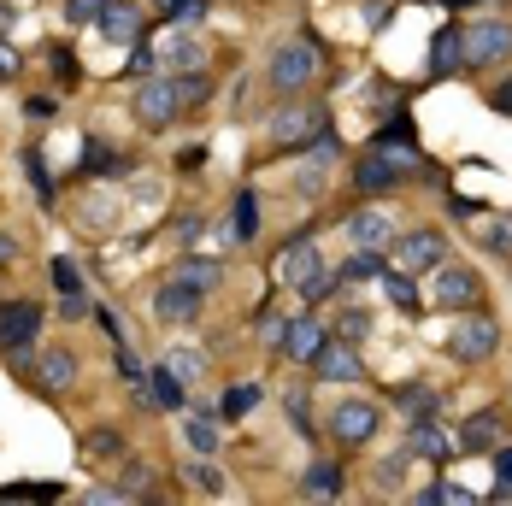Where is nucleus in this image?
<instances>
[{
    "mask_svg": "<svg viewBox=\"0 0 512 506\" xmlns=\"http://www.w3.org/2000/svg\"><path fill=\"white\" fill-rule=\"evenodd\" d=\"M318 136H324V106H283L271 118V142L277 148H307Z\"/></svg>",
    "mask_w": 512,
    "mask_h": 506,
    "instance_id": "f257e3e1",
    "label": "nucleus"
},
{
    "mask_svg": "<svg viewBox=\"0 0 512 506\" xmlns=\"http://www.w3.org/2000/svg\"><path fill=\"white\" fill-rule=\"evenodd\" d=\"M36 336H42V306H30V301L0 306V354H24Z\"/></svg>",
    "mask_w": 512,
    "mask_h": 506,
    "instance_id": "f03ea898",
    "label": "nucleus"
},
{
    "mask_svg": "<svg viewBox=\"0 0 512 506\" xmlns=\"http://www.w3.org/2000/svg\"><path fill=\"white\" fill-rule=\"evenodd\" d=\"M512 53V24H471L460 30V59L465 65H495Z\"/></svg>",
    "mask_w": 512,
    "mask_h": 506,
    "instance_id": "7ed1b4c3",
    "label": "nucleus"
},
{
    "mask_svg": "<svg viewBox=\"0 0 512 506\" xmlns=\"http://www.w3.org/2000/svg\"><path fill=\"white\" fill-rule=\"evenodd\" d=\"M177 77H148L142 89H136V118L148 124V130H165L171 118H177Z\"/></svg>",
    "mask_w": 512,
    "mask_h": 506,
    "instance_id": "20e7f679",
    "label": "nucleus"
},
{
    "mask_svg": "<svg viewBox=\"0 0 512 506\" xmlns=\"http://www.w3.org/2000/svg\"><path fill=\"white\" fill-rule=\"evenodd\" d=\"M312 71H318V53H312V42H289V48H277V59H271V83L277 89H307Z\"/></svg>",
    "mask_w": 512,
    "mask_h": 506,
    "instance_id": "39448f33",
    "label": "nucleus"
},
{
    "mask_svg": "<svg viewBox=\"0 0 512 506\" xmlns=\"http://www.w3.org/2000/svg\"><path fill=\"white\" fill-rule=\"evenodd\" d=\"M495 342H501L495 318H460V330L448 336V354L465 359V365H477V359H489V354H495Z\"/></svg>",
    "mask_w": 512,
    "mask_h": 506,
    "instance_id": "423d86ee",
    "label": "nucleus"
},
{
    "mask_svg": "<svg viewBox=\"0 0 512 506\" xmlns=\"http://www.w3.org/2000/svg\"><path fill=\"white\" fill-rule=\"evenodd\" d=\"M477 271H465V265H436V283H430V301L448 306V312H465V306L477 301Z\"/></svg>",
    "mask_w": 512,
    "mask_h": 506,
    "instance_id": "0eeeda50",
    "label": "nucleus"
},
{
    "mask_svg": "<svg viewBox=\"0 0 512 506\" xmlns=\"http://www.w3.org/2000/svg\"><path fill=\"white\" fill-rule=\"evenodd\" d=\"M330 430H336L348 448L371 442V436H377V406H371V401H342L336 412H330Z\"/></svg>",
    "mask_w": 512,
    "mask_h": 506,
    "instance_id": "6e6552de",
    "label": "nucleus"
},
{
    "mask_svg": "<svg viewBox=\"0 0 512 506\" xmlns=\"http://www.w3.org/2000/svg\"><path fill=\"white\" fill-rule=\"evenodd\" d=\"M312 365L324 371V383H359V377H365L354 342H336V336H324V348H318V359H312Z\"/></svg>",
    "mask_w": 512,
    "mask_h": 506,
    "instance_id": "1a4fd4ad",
    "label": "nucleus"
},
{
    "mask_svg": "<svg viewBox=\"0 0 512 506\" xmlns=\"http://www.w3.org/2000/svg\"><path fill=\"white\" fill-rule=\"evenodd\" d=\"M154 312H159V324H189V318L201 312V289H189L183 277H171L154 295Z\"/></svg>",
    "mask_w": 512,
    "mask_h": 506,
    "instance_id": "9d476101",
    "label": "nucleus"
},
{
    "mask_svg": "<svg viewBox=\"0 0 512 506\" xmlns=\"http://www.w3.org/2000/svg\"><path fill=\"white\" fill-rule=\"evenodd\" d=\"M395 265L401 271H436L442 265V236L436 230H412L407 242L395 248Z\"/></svg>",
    "mask_w": 512,
    "mask_h": 506,
    "instance_id": "9b49d317",
    "label": "nucleus"
},
{
    "mask_svg": "<svg viewBox=\"0 0 512 506\" xmlns=\"http://www.w3.org/2000/svg\"><path fill=\"white\" fill-rule=\"evenodd\" d=\"M318 348H324V324H318V318H295V324L283 330V354H289V359L312 365V359H318Z\"/></svg>",
    "mask_w": 512,
    "mask_h": 506,
    "instance_id": "f8f14e48",
    "label": "nucleus"
},
{
    "mask_svg": "<svg viewBox=\"0 0 512 506\" xmlns=\"http://www.w3.org/2000/svg\"><path fill=\"white\" fill-rule=\"evenodd\" d=\"M348 242L377 253V248H389V242H395V230H389V218H383V212H371V206H365V212L348 218Z\"/></svg>",
    "mask_w": 512,
    "mask_h": 506,
    "instance_id": "ddd939ff",
    "label": "nucleus"
},
{
    "mask_svg": "<svg viewBox=\"0 0 512 506\" xmlns=\"http://www.w3.org/2000/svg\"><path fill=\"white\" fill-rule=\"evenodd\" d=\"M401 177H407V165L389 159V153H365L359 159V189H395Z\"/></svg>",
    "mask_w": 512,
    "mask_h": 506,
    "instance_id": "4468645a",
    "label": "nucleus"
},
{
    "mask_svg": "<svg viewBox=\"0 0 512 506\" xmlns=\"http://www.w3.org/2000/svg\"><path fill=\"white\" fill-rule=\"evenodd\" d=\"M312 271H318V248L312 242H295V248L277 259V283H289V289H301Z\"/></svg>",
    "mask_w": 512,
    "mask_h": 506,
    "instance_id": "2eb2a0df",
    "label": "nucleus"
},
{
    "mask_svg": "<svg viewBox=\"0 0 512 506\" xmlns=\"http://www.w3.org/2000/svg\"><path fill=\"white\" fill-rule=\"evenodd\" d=\"M407 448H412V454H424V459H448V454H454V442H448V430H436L430 418H412V436H407Z\"/></svg>",
    "mask_w": 512,
    "mask_h": 506,
    "instance_id": "dca6fc26",
    "label": "nucleus"
},
{
    "mask_svg": "<svg viewBox=\"0 0 512 506\" xmlns=\"http://www.w3.org/2000/svg\"><path fill=\"white\" fill-rule=\"evenodd\" d=\"M71 383H77V359L65 354V348H48V354H42V389H48V395H65Z\"/></svg>",
    "mask_w": 512,
    "mask_h": 506,
    "instance_id": "f3484780",
    "label": "nucleus"
},
{
    "mask_svg": "<svg viewBox=\"0 0 512 506\" xmlns=\"http://www.w3.org/2000/svg\"><path fill=\"white\" fill-rule=\"evenodd\" d=\"M101 30L112 36V42H142V12L136 6H124V0H112L101 18Z\"/></svg>",
    "mask_w": 512,
    "mask_h": 506,
    "instance_id": "a211bd4d",
    "label": "nucleus"
},
{
    "mask_svg": "<svg viewBox=\"0 0 512 506\" xmlns=\"http://www.w3.org/2000/svg\"><path fill=\"white\" fill-rule=\"evenodd\" d=\"M148 395H154V406H165V412H183V395H189V389H183V377H177L171 365H159L154 377H148Z\"/></svg>",
    "mask_w": 512,
    "mask_h": 506,
    "instance_id": "6ab92c4d",
    "label": "nucleus"
},
{
    "mask_svg": "<svg viewBox=\"0 0 512 506\" xmlns=\"http://www.w3.org/2000/svg\"><path fill=\"white\" fill-rule=\"evenodd\" d=\"M495 436H501V418H495V412H477V418L465 424L460 448H465V454H489V448H495Z\"/></svg>",
    "mask_w": 512,
    "mask_h": 506,
    "instance_id": "aec40b11",
    "label": "nucleus"
},
{
    "mask_svg": "<svg viewBox=\"0 0 512 506\" xmlns=\"http://www.w3.org/2000/svg\"><path fill=\"white\" fill-rule=\"evenodd\" d=\"M183 436H189V448H195L201 459H212V454H218V442H224L212 418H189V424H183Z\"/></svg>",
    "mask_w": 512,
    "mask_h": 506,
    "instance_id": "412c9836",
    "label": "nucleus"
},
{
    "mask_svg": "<svg viewBox=\"0 0 512 506\" xmlns=\"http://www.w3.org/2000/svg\"><path fill=\"white\" fill-rule=\"evenodd\" d=\"M177 277H183V283H189V289H218V277H224V271H218V265H212V259H183V265H177Z\"/></svg>",
    "mask_w": 512,
    "mask_h": 506,
    "instance_id": "4be33fe9",
    "label": "nucleus"
},
{
    "mask_svg": "<svg viewBox=\"0 0 512 506\" xmlns=\"http://www.w3.org/2000/svg\"><path fill=\"white\" fill-rule=\"evenodd\" d=\"M336 489H342V471H336L330 459H318V465H312V471H307V495H312V501H318V495L330 501Z\"/></svg>",
    "mask_w": 512,
    "mask_h": 506,
    "instance_id": "5701e85b",
    "label": "nucleus"
},
{
    "mask_svg": "<svg viewBox=\"0 0 512 506\" xmlns=\"http://www.w3.org/2000/svg\"><path fill=\"white\" fill-rule=\"evenodd\" d=\"M254 406H259V389L254 383H236V389L218 401V412H224V418H242V412H254Z\"/></svg>",
    "mask_w": 512,
    "mask_h": 506,
    "instance_id": "b1692460",
    "label": "nucleus"
},
{
    "mask_svg": "<svg viewBox=\"0 0 512 506\" xmlns=\"http://www.w3.org/2000/svg\"><path fill=\"white\" fill-rule=\"evenodd\" d=\"M395 401H401L407 418H436V389H401Z\"/></svg>",
    "mask_w": 512,
    "mask_h": 506,
    "instance_id": "393cba45",
    "label": "nucleus"
},
{
    "mask_svg": "<svg viewBox=\"0 0 512 506\" xmlns=\"http://www.w3.org/2000/svg\"><path fill=\"white\" fill-rule=\"evenodd\" d=\"M106 6H112V0H65V18H71V24H101Z\"/></svg>",
    "mask_w": 512,
    "mask_h": 506,
    "instance_id": "a878e982",
    "label": "nucleus"
},
{
    "mask_svg": "<svg viewBox=\"0 0 512 506\" xmlns=\"http://www.w3.org/2000/svg\"><path fill=\"white\" fill-rule=\"evenodd\" d=\"M24 171H30L36 195H42V206H48L53 201V177H48V165H42V153H24Z\"/></svg>",
    "mask_w": 512,
    "mask_h": 506,
    "instance_id": "bb28decb",
    "label": "nucleus"
},
{
    "mask_svg": "<svg viewBox=\"0 0 512 506\" xmlns=\"http://www.w3.org/2000/svg\"><path fill=\"white\" fill-rule=\"evenodd\" d=\"M389 301H395V306H407V312L418 306V283H412L407 271H395V277H389Z\"/></svg>",
    "mask_w": 512,
    "mask_h": 506,
    "instance_id": "cd10ccee",
    "label": "nucleus"
},
{
    "mask_svg": "<svg viewBox=\"0 0 512 506\" xmlns=\"http://www.w3.org/2000/svg\"><path fill=\"white\" fill-rule=\"evenodd\" d=\"M183 483H195L201 495H224V477H218L212 465H189V477H183Z\"/></svg>",
    "mask_w": 512,
    "mask_h": 506,
    "instance_id": "c85d7f7f",
    "label": "nucleus"
},
{
    "mask_svg": "<svg viewBox=\"0 0 512 506\" xmlns=\"http://www.w3.org/2000/svg\"><path fill=\"white\" fill-rule=\"evenodd\" d=\"M165 59H171V65H183V71H201V42H171V53H165Z\"/></svg>",
    "mask_w": 512,
    "mask_h": 506,
    "instance_id": "c756f323",
    "label": "nucleus"
},
{
    "mask_svg": "<svg viewBox=\"0 0 512 506\" xmlns=\"http://www.w3.org/2000/svg\"><path fill=\"white\" fill-rule=\"evenodd\" d=\"M254 230H259L254 195H236V236H242V242H248V236H254Z\"/></svg>",
    "mask_w": 512,
    "mask_h": 506,
    "instance_id": "7c9ffc66",
    "label": "nucleus"
},
{
    "mask_svg": "<svg viewBox=\"0 0 512 506\" xmlns=\"http://www.w3.org/2000/svg\"><path fill=\"white\" fill-rule=\"evenodd\" d=\"M177 101H183V106H201V101H206V77H201V71L177 77Z\"/></svg>",
    "mask_w": 512,
    "mask_h": 506,
    "instance_id": "2f4dec72",
    "label": "nucleus"
},
{
    "mask_svg": "<svg viewBox=\"0 0 512 506\" xmlns=\"http://www.w3.org/2000/svg\"><path fill=\"white\" fill-rule=\"evenodd\" d=\"M377 271H383V259H377L371 248H365V253H354V259L342 265V277H377Z\"/></svg>",
    "mask_w": 512,
    "mask_h": 506,
    "instance_id": "473e14b6",
    "label": "nucleus"
},
{
    "mask_svg": "<svg viewBox=\"0 0 512 506\" xmlns=\"http://www.w3.org/2000/svg\"><path fill=\"white\" fill-rule=\"evenodd\" d=\"M0 495H6V501H36V495H42V501H53L59 489H53V483H18V489H0Z\"/></svg>",
    "mask_w": 512,
    "mask_h": 506,
    "instance_id": "72a5a7b5",
    "label": "nucleus"
},
{
    "mask_svg": "<svg viewBox=\"0 0 512 506\" xmlns=\"http://www.w3.org/2000/svg\"><path fill=\"white\" fill-rule=\"evenodd\" d=\"M112 165H118V159H112L106 142H89V148H83V171H112Z\"/></svg>",
    "mask_w": 512,
    "mask_h": 506,
    "instance_id": "f704fd0d",
    "label": "nucleus"
},
{
    "mask_svg": "<svg viewBox=\"0 0 512 506\" xmlns=\"http://www.w3.org/2000/svg\"><path fill=\"white\" fill-rule=\"evenodd\" d=\"M330 289H336V277H330V271H324V265H318V271H312L307 283H301V295H307V301H324V295H330Z\"/></svg>",
    "mask_w": 512,
    "mask_h": 506,
    "instance_id": "c9c22d12",
    "label": "nucleus"
},
{
    "mask_svg": "<svg viewBox=\"0 0 512 506\" xmlns=\"http://www.w3.org/2000/svg\"><path fill=\"white\" fill-rule=\"evenodd\" d=\"M483 248L512 253V224H483Z\"/></svg>",
    "mask_w": 512,
    "mask_h": 506,
    "instance_id": "e433bc0d",
    "label": "nucleus"
},
{
    "mask_svg": "<svg viewBox=\"0 0 512 506\" xmlns=\"http://www.w3.org/2000/svg\"><path fill=\"white\" fill-rule=\"evenodd\" d=\"M148 483H154V471H148V465H124V495H142Z\"/></svg>",
    "mask_w": 512,
    "mask_h": 506,
    "instance_id": "4c0bfd02",
    "label": "nucleus"
},
{
    "mask_svg": "<svg viewBox=\"0 0 512 506\" xmlns=\"http://www.w3.org/2000/svg\"><path fill=\"white\" fill-rule=\"evenodd\" d=\"M165 18L183 30V24H195V18H201V0H171V12H165Z\"/></svg>",
    "mask_w": 512,
    "mask_h": 506,
    "instance_id": "58836bf2",
    "label": "nucleus"
},
{
    "mask_svg": "<svg viewBox=\"0 0 512 506\" xmlns=\"http://www.w3.org/2000/svg\"><path fill=\"white\" fill-rule=\"evenodd\" d=\"M53 283H59V295H77V271H71V259H53Z\"/></svg>",
    "mask_w": 512,
    "mask_h": 506,
    "instance_id": "ea45409f",
    "label": "nucleus"
},
{
    "mask_svg": "<svg viewBox=\"0 0 512 506\" xmlns=\"http://www.w3.org/2000/svg\"><path fill=\"white\" fill-rule=\"evenodd\" d=\"M53 112H59V106H53L48 95H30V101H24V118H36V124H48Z\"/></svg>",
    "mask_w": 512,
    "mask_h": 506,
    "instance_id": "a19ab883",
    "label": "nucleus"
},
{
    "mask_svg": "<svg viewBox=\"0 0 512 506\" xmlns=\"http://www.w3.org/2000/svg\"><path fill=\"white\" fill-rule=\"evenodd\" d=\"M454 59H460V36H442V42H436V71H448Z\"/></svg>",
    "mask_w": 512,
    "mask_h": 506,
    "instance_id": "79ce46f5",
    "label": "nucleus"
},
{
    "mask_svg": "<svg viewBox=\"0 0 512 506\" xmlns=\"http://www.w3.org/2000/svg\"><path fill=\"white\" fill-rule=\"evenodd\" d=\"M201 365H206L201 354H177V359H171V371H177L183 383H189V377H201Z\"/></svg>",
    "mask_w": 512,
    "mask_h": 506,
    "instance_id": "37998d69",
    "label": "nucleus"
},
{
    "mask_svg": "<svg viewBox=\"0 0 512 506\" xmlns=\"http://www.w3.org/2000/svg\"><path fill=\"white\" fill-rule=\"evenodd\" d=\"M383 24H389V6H383V0H371V6H365V30H383Z\"/></svg>",
    "mask_w": 512,
    "mask_h": 506,
    "instance_id": "c03bdc74",
    "label": "nucleus"
},
{
    "mask_svg": "<svg viewBox=\"0 0 512 506\" xmlns=\"http://www.w3.org/2000/svg\"><path fill=\"white\" fill-rule=\"evenodd\" d=\"M6 77H18V53H12V42H0V83Z\"/></svg>",
    "mask_w": 512,
    "mask_h": 506,
    "instance_id": "a18cd8bd",
    "label": "nucleus"
},
{
    "mask_svg": "<svg viewBox=\"0 0 512 506\" xmlns=\"http://www.w3.org/2000/svg\"><path fill=\"white\" fill-rule=\"evenodd\" d=\"M495 106H501V112L512 118V83H501V89H495Z\"/></svg>",
    "mask_w": 512,
    "mask_h": 506,
    "instance_id": "49530a36",
    "label": "nucleus"
},
{
    "mask_svg": "<svg viewBox=\"0 0 512 506\" xmlns=\"http://www.w3.org/2000/svg\"><path fill=\"white\" fill-rule=\"evenodd\" d=\"M495 471H501V477H512V448H501V454H495Z\"/></svg>",
    "mask_w": 512,
    "mask_h": 506,
    "instance_id": "de8ad7c7",
    "label": "nucleus"
},
{
    "mask_svg": "<svg viewBox=\"0 0 512 506\" xmlns=\"http://www.w3.org/2000/svg\"><path fill=\"white\" fill-rule=\"evenodd\" d=\"M12 253H18V242H12V236H0V265H6Z\"/></svg>",
    "mask_w": 512,
    "mask_h": 506,
    "instance_id": "09e8293b",
    "label": "nucleus"
},
{
    "mask_svg": "<svg viewBox=\"0 0 512 506\" xmlns=\"http://www.w3.org/2000/svg\"><path fill=\"white\" fill-rule=\"evenodd\" d=\"M460 6H465V0H460Z\"/></svg>",
    "mask_w": 512,
    "mask_h": 506,
    "instance_id": "8fccbe9b",
    "label": "nucleus"
}]
</instances>
